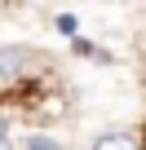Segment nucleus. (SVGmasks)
Segmentation results:
<instances>
[{"instance_id":"f257e3e1","label":"nucleus","mask_w":146,"mask_h":150,"mask_svg":"<svg viewBox=\"0 0 146 150\" xmlns=\"http://www.w3.org/2000/svg\"><path fill=\"white\" fill-rule=\"evenodd\" d=\"M40 66V53L31 44H0V88H14L22 80H31Z\"/></svg>"},{"instance_id":"f03ea898","label":"nucleus","mask_w":146,"mask_h":150,"mask_svg":"<svg viewBox=\"0 0 146 150\" xmlns=\"http://www.w3.org/2000/svg\"><path fill=\"white\" fill-rule=\"evenodd\" d=\"M89 150H146V132L142 128H102Z\"/></svg>"},{"instance_id":"7ed1b4c3","label":"nucleus","mask_w":146,"mask_h":150,"mask_svg":"<svg viewBox=\"0 0 146 150\" xmlns=\"http://www.w3.org/2000/svg\"><path fill=\"white\" fill-rule=\"evenodd\" d=\"M18 150H66V146H62V141H58L53 132H27Z\"/></svg>"},{"instance_id":"20e7f679","label":"nucleus","mask_w":146,"mask_h":150,"mask_svg":"<svg viewBox=\"0 0 146 150\" xmlns=\"http://www.w3.org/2000/svg\"><path fill=\"white\" fill-rule=\"evenodd\" d=\"M5 137H9V110L0 106V141H5Z\"/></svg>"},{"instance_id":"39448f33","label":"nucleus","mask_w":146,"mask_h":150,"mask_svg":"<svg viewBox=\"0 0 146 150\" xmlns=\"http://www.w3.org/2000/svg\"><path fill=\"white\" fill-rule=\"evenodd\" d=\"M0 150H18V146H14V137H5V141H0Z\"/></svg>"}]
</instances>
